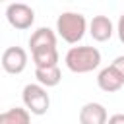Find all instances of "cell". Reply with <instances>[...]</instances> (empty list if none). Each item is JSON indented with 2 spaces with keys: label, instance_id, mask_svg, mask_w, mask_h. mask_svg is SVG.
<instances>
[{
  "label": "cell",
  "instance_id": "obj_1",
  "mask_svg": "<svg viewBox=\"0 0 124 124\" xmlns=\"http://www.w3.org/2000/svg\"><path fill=\"white\" fill-rule=\"evenodd\" d=\"M66 68L74 74H87L93 72L95 68H99L101 64V52L95 46L89 45H81V46H72L66 56H64Z\"/></svg>",
  "mask_w": 124,
  "mask_h": 124
},
{
  "label": "cell",
  "instance_id": "obj_2",
  "mask_svg": "<svg viewBox=\"0 0 124 124\" xmlns=\"http://www.w3.org/2000/svg\"><path fill=\"white\" fill-rule=\"evenodd\" d=\"M85 31H87V19L79 12H62L56 17V33L70 45L79 43Z\"/></svg>",
  "mask_w": 124,
  "mask_h": 124
},
{
  "label": "cell",
  "instance_id": "obj_3",
  "mask_svg": "<svg viewBox=\"0 0 124 124\" xmlns=\"http://www.w3.org/2000/svg\"><path fill=\"white\" fill-rule=\"evenodd\" d=\"M21 99H23L25 108L37 116L46 114V110L50 107V97L46 93V87H43L39 83H27L21 91Z\"/></svg>",
  "mask_w": 124,
  "mask_h": 124
},
{
  "label": "cell",
  "instance_id": "obj_4",
  "mask_svg": "<svg viewBox=\"0 0 124 124\" xmlns=\"http://www.w3.org/2000/svg\"><path fill=\"white\" fill-rule=\"evenodd\" d=\"M6 19L12 27L23 31V29H29L35 21V12L31 6L23 4V2H14V4H8L6 8Z\"/></svg>",
  "mask_w": 124,
  "mask_h": 124
},
{
  "label": "cell",
  "instance_id": "obj_5",
  "mask_svg": "<svg viewBox=\"0 0 124 124\" xmlns=\"http://www.w3.org/2000/svg\"><path fill=\"white\" fill-rule=\"evenodd\" d=\"M27 66V52L21 46H8L2 52V68L8 74H21Z\"/></svg>",
  "mask_w": 124,
  "mask_h": 124
},
{
  "label": "cell",
  "instance_id": "obj_6",
  "mask_svg": "<svg viewBox=\"0 0 124 124\" xmlns=\"http://www.w3.org/2000/svg\"><path fill=\"white\" fill-rule=\"evenodd\" d=\"M79 124H107L108 114L101 103H85L79 108Z\"/></svg>",
  "mask_w": 124,
  "mask_h": 124
},
{
  "label": "cell",
  "instance_id": "obj_7",
  "mask_svg": "<svg viewBox=\"0 0 124 124\" xmlns=\"http://www.w3.org/2000/svg\"><path fill=\"white\" fill-rule=\"evenodd\" d=\"M97 85L105 93H114V91H120V87L124 85V78L112 66H107L97 74Z\"/></svg>",
  "mask_w": 124,
  "mask_h": 124
},
{
  "label": "cell",
  "instance_id": "obj_8",
  "mask_svg": "<svg viewBox=\"0 0 124 124\" xmlns=\"http://www.w3.org/2000/svg\"><path fill=\"white\" fill-rule=\"evenodd\" d=\"M114 33V27H112V21L110 17L107 16H93V19L89 21V35L99 41V43H105L112 37Z\"/></svg>",
  "mask_w": 124,
  "mask_h": 124
},
{
  "label": "cell",
  "instance_id": "obj_9",
  "mask_svg": "<svg viewBox=\"0 0 124 124\" xmlns=\"http://www.w3.org/2000/svg\"><path fill=\"white\" fill-rule=\"evenodd\" d=\"M29 46H31V52L33 50H39V48H50V46H56V33L50 29V27H39L31 33L29 37Z\"/></svg>",
  "mask_w": 124,
  "mask_h": 124
},
{
  "label": "cell",
  "instance_id": "obj_10",
  "mask_svg": "<svg viewBox=\"0 0 124 124\" xmlns=\"http://www.w3.org/2000/svg\"><path fill=\"white\" fill-rule=\"evenodd\" d=\"M31 58L35 62V68H50V66H58V48L50 46V48H39L31 52Z\"/></svg>",
  "mask_w": 124,
  "mask_h": 124
},
{
  "label": "cell",
  "instance_id": "obj_11",
  "mask_svg": "<svg viewBox=\"0 0 124 124\" xmlns=\"http://www.w3.org/2000/svg\"><path fill=\"white\" fill-rule=\"evenodd\" d=\"M35 78L37 83L43 87H56L62 79V72L58 66H50V68H35Z\"/></svg>",
  "mask_w": 124,
  "mask_h": 124
},
{
  "label": "cell",
  "instance_id": "obj_12",
  "mask_svg": "<svg viewBox=\"0 0 124 124\" xmlns=\"http://www.w3.org/2000/svg\"><path fill=\"white\" fill-rule=\"evenodd\" d=\"M0 124H31V112L21 107L8 108L0 114Z\"/></svg>",
  "mask_w": 124,
  "mask_h": 124
},
{
  "label": "cell",
  "instance_id": "obj_13",
  "mask_svg": "<svg viewBox=\"0 0 124 124\" xmlns=\"http://www.w3.org/2000/svg\"><path fill=\"white\" fill-rule=\"evenodd\" d=\"M110 66H112V68H114V70H116V72H118V74L124 78V54L116 56V58L112 60V64H110Z\"/></svg>",
  "mask_w": 124,
  "mask_h": 124
},
{
  "label": "cell",
  "instance_id": "obj_14",
  "mask_svg": "<svg viewBox=\"0 0 124 124\" xmlns=\"http://www.w3.org/2000/svg\"><path fill=\"white\" fill-rule=\"evenodd\" d=\"M116 33H118L120 43H124V14L118 17V23H116Z\"/></svg>",
  "mask_w": 124,
  "mask_h": 124
},
{
  "label": "cell",
  "instance_id": "obj_15",
  "mask_svg": "<svg viewBox=\"0 0 124 124\" xmlns=\"http://www.w3.org/2000/svg\"><path fill=\"white\" fill-rule=\"evenodd\" d=\"M107 124H124V114L122 112H116V114L108 116V122Z\"/></svg>",
  "mask_w": 124,
  "mask_h": 124
}]
</instances>
